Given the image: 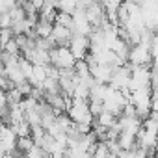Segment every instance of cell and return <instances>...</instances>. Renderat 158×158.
Wrapping results in <instances>:
<instances>
[{"label": "cell", "mask_w": 158, "mask_h": 158, "mask_svg": "<svg viewBox=\"0 0 158 158\" xmlns=\"http://www.w3.org/2000/svg\"><path fill=\"white\" fill-rule=\"evenodd\" d=\"M151 110L154 114H158V91H152V104H151Z\"/></svg>", "instance_id": "obj_8"}, {"label": "cell", "mask_w": 158, "mask_h": 158, "mask_svg": "<svg viewBox=\"0 0 158 158\" xmlns=\"http://www.w3.org/2000/svg\"><path fill=\"white\" fill-rule=\"evenodd\" d=\"M54 23L63 24V26H69V28L73 30V13H67V11L58 10V11H56V17H54Z\"/></svg>", "instance_id": "obj_7"}, {"label": "cell", "mask_w": 158, "mask_h": 158, "mask_svg": "<svg viewBox=\"0 0 158 158\" xmlns=\"http://www.w3.org/2000/svg\"><path fill=\"white\" fill-rule=\"evenodd\" d=\"M71 52L74 54L76 60H86L89 54V35H80V34H73L71 41L67 43Z\"/></svg>", "instance_id": "obj_5"}, {"label": "cell", "mask_w": 158, "mask_h": 158, "mask_svg": "<svg viewBox=\"0 0 158 158\" xmlns=\"http://www.w3.org/2000/svg\"><path fill=\"white\" fill-rule=\"evenodd\" d=\"M73 37V30L69 26L52 23V32H50V39L54 41V45H67Z\"/></svg>", "instance_id": "obj_6"}, {"label": "cell", "mask_w": 158, "mask_h": 158, "mask_svg": "<svg viewBox=\"0 0 158 158\" xmlns=\"http://www.w3.org/2000/svg\"><path fill=\"white\" fill-rule=\"evenodd\" d=\"M151 67L154 73H158V54H152V60H151Z\"/></svg>", "instance_id": "obj_9"}, {"label": "cell", "mask_w": 158, "mask_h": 158, "mask_svg": "<svg viewBox=\"0 0 158 158\" xmlns=\"http://www.w3.org/2000/svg\"><path fill=\"white\" fill-rule=\"evenodd\" d=\"M67 115L76 125H93V121H95V115L89 110V101H84V99L71 97V104L67 108Z\"/></svg>", "instance_id": "obj_1"}, {"label": "cell", "mask_w": 158, "mask_h": 158, "mask_svg": "<svg viewBox=\"0 0 158 158\" xmlns=\"http://www.w3.org/2000/svg\"><path fill=\"white\" fill-rule=\"evenodd\" d=\"M48 54H50V65H54L56 69H74L76 58L67 45H56L48 50Z\"/></svg>", "instance_id": "obj_3"}, {"label": "cell", "mask_w": 158, "mask_h": 158, "mask_svg": "<svg viewBox=\"0 0 158 158\" xmlns=\"http://www.w3.org/2000/svg\"><path fill=\"white\" fill-rule=\"evenodd\" d=\"M151 60H152L151 45L141 43V41L130 45V50H128V56H127V61H128L130 67H134V65H151Z\"/></svg>", "instance_id": "obj_4"}, {"label": "cell", "mask_w": 158, "mask_h": 158, "mask_svg": "<svg viewBox=\"0 0 158 158\" xmlns=\"http://www.w3.org/2000/svg\"><path fill=\"white\" fill-rule=\"evenodd\" d=\"M128 102L136 108V114L145 119L152 110H151V104H152V88H138V89H132L128 91Z\"/></svg>", "instance_id": "obj_2"}]
</instances>
